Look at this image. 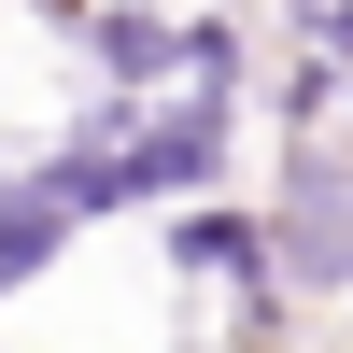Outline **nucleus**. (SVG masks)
Here are the masks:
<instances>
[{
    "label": "nucleus",
    "instance_id": "obj_1",
    "mask_svg": "<svg viewBox=\"0 0 353 353\" xmlns=\"http://www.w3.org/2000/svg\"><path fill=\"white\" fill-rule=\"evenodd\" d=\"M254 226H269V283H353V156L297 141Z\"/></svg>",
    "mask_w": 353,
    "mask_h": 353
},
{
    "label": "nucleus",
    "instance_id": "obj_2",
    "mask_svg": "<svg viewBox=\"0 0 353 353\" xmlns=\"http://www.w3.org/2000/svg\"><path fill=\"white\" fill-rule=\"evenodd\" d=\"M170 269H198V283H254V297H269V226L254 212H226V198H170Z\"/></svg>",
    "mask_w": 353,
    "mask_h": 353
},
{
    "label": "nucleus",
    "instance_id": "obj_3",
    "mask_svg": "<svg viewBox=\"0 0 353 353\" xmlns=\"http://www.w3.org/2000/svg\"><path fill=\"white\" fill-rule=\"evenodd\" d=\"M57 241H71L57 184H43L28 156H0V297H14V283H43V269H57Z\"/></svg>",
    "mask_w": 353,
    "mask_h": 353
}]
</instances>
